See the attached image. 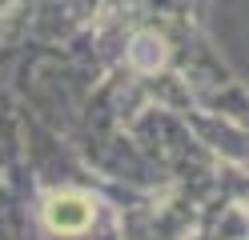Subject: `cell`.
I'll list each match as a JSON object with an SVG mask.
<instances>
[{
    "label": "cell",
    "mask_w": 249,
    "mask_h": 240,
    "mask_svg": "<svg viewBox=\"0 0 249 240\" xmlns=\"http://www.w3.org/2000/svg\"><path fill=\"white\" fill-rule=\"evenodd\" d=\"M89 204L81 200V196H60V200H53L49 204V224L56 232H81L85 224H89Z\"/></svg>",
    "instance_id": "1"
}]
</instances>
